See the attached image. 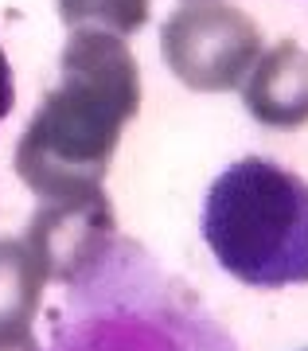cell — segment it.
Returning <instances> with one entry per match:
<instances>
[{
	"label": "cell",
	"instance_id": "obj_1",
	"mask_svg": "<svg viewBox=\"0 0 308 351\" xmlns=\"http://www.w3.org/2000/svg\"><path fill=\"white\" fill-rule=\"evenodd\" d=\"M137 110L141 71L125 36L74 27L59 55V82L16 141V176L39 199L94 195Z\"/></svg>",
	"mask_w": 308,
	"mask_h": 351
},
{
	"label": "cell",
	"instance_id": "obj_2",
	"mask_svg": "<svg viewBox=\"0 0 308 351\" xmlns=\"http://www.w3.org/2000/svg\"><path fill=\"white\" fill-rule=\"evenodd\" d=\"M203 239L250 289L308 285V180L265 156L235 160L207 191Z\"/></svg>",
	"mask_w": 308,
	"mask_h": 351
},
{
	"label": "cell",
	"instance_id": "obj_3",
	"mask_svg": "<svg viewBox=\"0 0 308 351\" xmlns=\"http://www.w3.org/2000/svg\"><path fill=\"white\" fill-rule=\"evenodd\" d=\"M161 55L187 90L222 94L246 82L261 55V27L235 4L196 0L161 27Z\"/></svg>",
	"mask_w": 308,
	"mask_h": 351
},
{
	"label": "cell",
	"instance_id": "obj_4",
	"mask_svg": "<svg viewBox=\"0 0 308 351\" xmlns=\"http://www.w3.org/2000/svg\"><path fill=\"white\" fill-rule=\"evenodd\" d=\"M36 258L43 281H78L113 242V207L106 191L78 199H39L27 230L20 234Z\"/></svg>",
	"mask_w": 308,
	"mask_h": 351
},
{
	"label": "cell",
	"instance_id": "obj_5",
	"mask_svg": "<svg viewBox=\"0 0 308 351\" xmlns=\"http://www.w3.org/2000/svg\"><path fill=\"white\" fill-rule=\"evenodd\" d=\"M242 106L265 129L293 133L308 125V51L296 39H281L258 55L242 82Z\"/></svg>",
	"mask_w": 308,
	"mask_h": 351
},
{
	"label": "cell",
	"instance_id": "obj_6",
	"mask_svg": "<svg viewBox=\"0 0 308 351\" xmlns=\"http://www.w3.org/2000/svg\"><path fill=\"white\" fill-rule=\"evenodd\" d=\"M43 274L27 254L24 239H0V336L32 332L43 293Z\"/></svg>",
	"mask_w": 308,
	"mask_h": 351
},
{
	"label": "cell",
	"instance_id": "obj_7",
	"mask_svg": "<svg viewBox=\"0 0 308 351\" xmlns=\"http://www.w3.org/2000/svg\"><path fill=\"white\" fill-rule=\"evenodd\" d=\"M67 27H98L113 36H133L148 24V0H55Z\"/></svg>",
	"mask_w": 308,
	"mask_h": 351
},
{
	"label": "cell",
	"instance_id": "obj_8",
	"mask_svg": "<svg viewBox=\"0 0 308 351\" xmlns=\"http://www.w3.org/2000/svg\"><path fill=\"white\" fill-rule=\"evenodd\" d=\"M16 106V82H12V66H8V55L0 47V121L12 113Z\"/></svg>",
	"mask_w": 308,
	"mask_h": 351
},
{
	"label": "cell",
	"instance_id": "obj_9",
	"mask_svg": "<svg viewBox=\"0 0 308 351\" xmlns=\"http://www.w3.org/2000/svg\"><path fill=\"white\" fill-rule=\"evenodd\" d=\"M0 351H39V348H36V336L24 332V336H0Z\"/></svg>",
	"mask_w": 308,
	"mask_h": 351
},
{
	"label": "cell",
	"instance_id": "obj_10",
	"mask_svg": "<svg viewBox=\"0 0 308 351\" xmlns=\"http://www.w3.org/2000/svg\"><path fill=\"white\" fill-rule=\"evenodd\" d=\"M187 4H196V0H187Z\"/></svg>",
	"mask_w": 308,
	"mask_h": 351
},
{
	"label": "cell",
	"instance_id": "obj_11",
	"mask_svg": "<svg viewBox=\"0 0 308 351\" xmlns=\"http://www.w3.org/2000/svg\"><path fill=\"white\" fill-rule=\"evenodd\" d=\"M305 351H308V348H305Z\"/></svg>",
	"mask_w": 308,
	"mask_h": 351
}]
</instances>
